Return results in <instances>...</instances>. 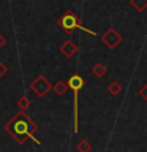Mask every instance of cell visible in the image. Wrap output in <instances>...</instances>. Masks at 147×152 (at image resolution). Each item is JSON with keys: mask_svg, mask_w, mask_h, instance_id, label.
I'll list each match as a JSON object with an SVG mask.
<instances>
[{"mask_svg": "<svg viewBox=\"0 0 147 152\" xmlns=\"http://www.w3.org/2000/svg\"><path fill=\"white\" fill-rule=\"evenodd\" d=\"M106 71H108V68H106V65H104V64H95L93 68H92V73L97 76V78L104 76V75H106Z\"/></svg>", "mask_w": 147, "mask_h": 152, "instance_id": "cell-7", "label": "cell"}, {"mask_svg": "<svg viewBox=\"0 0 147 152\" xmlns=\"http://www.w3.org/2000/svg\"><path fill=\"white\" fill-rule=\"evenodd\" d=\"M101 41L109 48V49H114V48H117V45L122 41V35L116 30V28L111 27L101 35Z\"/></svg>", "mask_w": 147, "mask_h": 152, "instance_id": "cell-4", "label": "cell"}, {"mask_svg": "<svg viewBox=\"0 0 147 152\" xmlns=\"http://www.w3.org/2000/svg\"><path fill=\"white\" fill-rule=\"evenodd\" d=\"M120 90H122V86L119 84L117 81H112V83L108 86V92L111 95H119V94H120Z\"/></svg>", "mask_w": 147, "mask_h": 152, "instance_id": "cell-9", "label": "cell"}, {"mask_svg": "<svg viewBox=\"0 0 147 152\" xmlns=\"http://www.w3.org/2000/svg\"><path fill=\"white\" fill-rule=\"evenodd\" d=\"M59 27H60L63 32H66V33H73L74 30L81 28V30L87 32V33H90V35H93V37L97 35V33H95L93 30L82 27V24H81V19L78 18V14H74L73 11H71V10L65 11V13H63V16L59 19Z\"/></svg>", "mask_w": 147, "mask_h": 152, "instance_id": "cell-3", "label": "cell"}, {"mask_svg": "<svg viewBox=\"0 0 147 152\" xmlns=\"http://www.w3.org/2000/svg\"><path fill=\"white\" fill-rule=\"evenodd\" d=\"M66 87H68V86H66L65 83H57V84L54 86V90H55L59 95H63L65 90H66Z\"/></svg>", "mask_w": 147, "mask_h": 152, "instance_id": "cell-11", "label": "cell"}, {"mask_svg": "<svg viewBox=\"0 0 147 152\" xmlns=\"http://www.w3.org/2000/svg\"><path fill=\"white\" fill-rule=\"evenodd\" d=\"M19 106H21L22 109H25L28 106V98L27 97H22L21 100H19Z\"/></svg>", "mask_w": 147, "mask_h": 152, "instance_id": "cell-13", "label": "cell"}, {"mask_svg": "<svg viewBox=\"0 0 147 152\" xmlns=\"http://www.w3.org/2000/svg\"><path fill=\"white\" fill-rule=\"evenodd\" d=\"M138 94H139V97H142L144 100H147V86H142V87L138 90Z\"/></svg>", "mask_w": 147, "mask_h": 152, "instance_id": "cell-12", "label": "cell"}, {"mask_svg": "<svg viewBox=\"0 0 147 152\" xmlns=\"http://www.w3.org/2000/svg\"><path fill=\"white\" fill-rule=\"evenodd\" d=\"M130 3H131V7L139 13H142L147 8V0H130Z\"/></svg>", "mask_w": 147, "mask_h": 152, "instance_id": "cell-8", "label": "cell"}, {"mask_svg": "<svg viewBox=\"0 0 147 152\" xmlns=\"http://www.w3.org/2000/svg\"><path fill=\"white\" fill-rule=\"evenodd\" d=\"M5 41H7V40H5V38H3L2 35H0V48H2V46L5 45Z\"/></svg>", "mask_w": 147, "mask_h": 152, "instance_id": "cell-15", "label": "cell"}, {"mask_svg": "<svg viewBox=\"0 0 147 152\" xmlns=\"http://www.w3.org/2000/svg\"><path fill=\"white\" fill-rule=\"evenodd\" d=\"M30 89L38 95V97H44V95L51 90V84L47 83V79L44 78V76H38V78L32 83Z\"/></svg>", "mask_w": 147, "mask_h": 152, "instance_id": "cell-5", "label": "cell"}, {"mask_svg": "<svg viewBox=\"0 0 147 152\" xmlns=\"http://www.w3.org/2000/svg\"><path fill=\"white\" fill-rule=\"evenodd\" d=\"M5 73H7V66H5V65L2 64V62H0V78H2V76H3Z\"/></svg>", "mask_w": 147, "mask_h": 152, "instance_id": "cell-14", "label": "cell"}, {"mask_svg": "<svg viewBox=\"0 0 147 152\" xmlns=\"http://www.w3.org/2000/svg\"><path fill=\"white\" fill-rule=\"evenodd\" d=\"M60 52H62L65 57H73L76 52H78V48H76V45H74L73 41H66V43H63V45H62Z\"/></svg>", "mask_w": 147, "mask_h": 152, "instance_id": "cell-6", "label": "cell"}, {"mask_svg": "<svg viewBox=\"0 0 147 152\" xmlns=\"http://www.w3.org/2000/svg\"><path fill=\"white\" fill-rule=\"evenodd\" d=\"M78 151L79 152H90L92 151V144H90L87 140H82V141H79V144H78Z\"/></svg>", "mask_w": 147, "mask_h": 152, "instance_id": "cell-10", "label": "cell"}, {"mask_svg": "<svg viewBox=\"0 0 147 152\" xmlns=\"http://www.w3.org/2000/svg\"><path fill=\"white\" fill-rule=\"evenodd\" d=\"M66 86L74 92V116H73V132L78 133L79 132V90L85 86V81L82 76L79 75H73L71 78L68 79Z\"/></svg>", "mask_w": 147, "mask_h": 152, "instance_id": "cell-2", "label": "cell"}, {"mask_svg": "<svg viewBox=\"0 0 147 152\" xmlns=\"http://www.w3.org/2000/svg\"><path fill=\"white\" fill-rule=\"evenodd\" d=\"M28 119L25 116V113H19L16 114L11 121L7 124V127H5V130H7L9 135L13 138H16V141L19 144H22V142H25V138H27V133H28Z\"/></svg>", "mask_w": 147, "mask_h": 152, "instance_id": "cell-1", "label": "cell"}]
</instances>
